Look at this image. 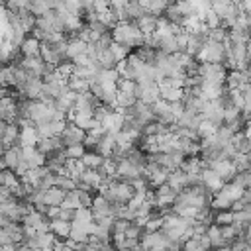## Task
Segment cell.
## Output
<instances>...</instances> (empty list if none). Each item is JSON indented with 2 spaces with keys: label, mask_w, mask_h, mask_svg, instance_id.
Returning a JSON list of instances; mask_svg holds the SVG:
<instances>
[{
  "label": "cell",
  "mask_w": 251,
  "mask_h": 251,
  "mask_svg": "<svg viewBox=\"0 0 251 251\" xmlns=\"http://www.w3.org/2000/svg\"><path fill=\"white\" fill-rule=\"evenodd\" d=\"M84 151H86L84 143H80V145H71V147H65V153H67V157H69V159H80V157L84 155Z\"/></svg>",
  "instance_id": "obj_27"
},
{
  "label": "cell",
  "mask_w": 251,
  "mask_h": 251,
  "mask_svg": "<svg viewBox=\"0 0 251 251\" xmlns=\"http://www.w3.org/2000/svg\"><path fill=\"white\" fill-rule=\"evenodd\" d=\"M53 2H55V0H31L29 12H31L33 16H43V14H47V12L53 10Z\"/></svg>",
  "instance_id": "obj_22"
},
{
  "label": "cell",
  "mask_w": 251,
  "mask_h": 251,
  "mask_svg": "<svg viewBox=\"0 0 251 251\" xmlns=\"http://www.w3.org/2000/svg\"><path fill=\"white\" fill-rule=\"evenodd\" d=\"M39 141L37 127L31 122H24L20 129V145H35Z\"/></svg>",
  "instance_id": "obj_12"
},
{
  "label": "cell",
  "mask_w": 251,
  "mask_h": 251,
  "mask_svg": "<svg viewBox=\"0 0 251 251\" xmlns=\"http://www.w3.org/2000/svg\"><path fill=\"white\" fill-rule=\"evenodd\" d=\"M216 222H218V226H229V224H233V214L231 212H220L216 216Z\"/></svg>",
  "instance_id": "obj_29"
},
{
  "label": "cell",
  "mask_w": 251,
  "mask_h": 251,
  "mask_svg": "<svg viewBox=\"0 0 251 251\" xmlns=\"http://www.w3.org/2000/svg\"><path fill=\"white\" fill-rule=\"evenodd\" d=\"M94 151H96V153H100V155H104V157H110V155H114V153L118 151V143H116V133L104 131V133L100 135V139H98V143H96Z\"/></svg>",
  "instance_id": "obj_7"
},
{
  "label": "cell",
  "mask_w": 251,
  "mask_h": 251,
  "mask_svg": "<svg viewBox=\"0 0 251 251\" xmlns=\"http://www.w3.org/2000/svg\"><path fill=\"white\" fill-rule=\"evenodd\" d=\"M200 76L204 82L224 84V80L227 78V73H226V67L222 63H202L200 65Z\"/></svg>",
  "instance_id": "obj_3"
},
{
  "label": "cell",
  "mask_w": 251,
  "mask_h": 251,
  "mask_svg": "<svg viewBox=\"0 0 251 251\" xmlns=\"http://www.w3.org/2000/svg\"><path fill=\"white\" fill-rule=\"evenodd\" d=\"M151 110H153V114H155V120L157 122H161V124H167V126H173V124H176V116H175V112H173V108H171V102H167V100H157L155 104H151Z\"/></svg>",
  "instance_id": "obj_4"
},
{
  "label": "cell",
  "mask_w": 251,
  "mask_h": 251,
  "mask_svg": "<svg viewBox=\"0 0 251 251\" xmlns=\"http://www.w3.org/2000/svg\"><path fill=\"white\" fill-rule=\"evenodd\" d=\"M131 0H110V6L116 8V10H124Z\"/></svg>",
  "instance_id": "obj_34"
},
{
  "label": "cell",
  "mask_w": 251,
  "mask_h": 251,
  "mask_svg": "<svg viewBox=\"0 0 251 251\" xmlns=\"http://www.w3.org/2000/svg\"><path fill=\"white\" fill-rule=\"evenodd\" d=\"M200 178H202V182H204L210 190H220V188L224 186V180L220 178V175H218L214 169H204V173L200 175Z\"/></svg>",
  "instance_id": "obj_19"
},
{
  "label": "cell",
  "mask_w": 251,
  "mask_h": 251,
  "mask_svg": "<svg viewBox=\"0 0 251 251\" xmlns=\"http://www.w3.org/2000/svg\"><path fill=\"white\" fill-rule=\"evenodd\" d=\"M6 127H8V122H6V120H2V118H0V137H2V135H4V131H6Z\"/></svg>",
  "instance_id": "obj_37"
},
{
  "label": "cell",
  "mask_w": 251,
  "mask_h": 251,
  "mask_svg": "<svg viewBox=\"0 0 251 251\" xmlns=\"http://www.w3.org/2000/svg\"><path fill=\"white\" fill-rule=\"evenodd\" d=\"M63 208H71V210H76V208H80V200H78V190L75 188V190H69L67 194H65V200H63V204H61Z\"/></svg>",
  "instance_id": "obj_26"
},
{
  "label": "cell",
  "mask_w": 251,
  "mask_h": 251,
  "mask_svg": "<svg viewBox=\"0 0 251 251\" xmlns=\"http://www.w3.org/2000/svg\"><path fill=\"white\" fill-rule=\"evenodd\" d=\"M16 196L12 194V190L8 188V186H0V208L4 206V204H8L10 200H14Z\"/></svg>",
  "instance_id": "obj_30"
},
{
  "label": "cell",
  "mask_w": 251,
  "mask_h": 251,
  "mask_svg": "<svg viewBox=\"0 0 251 251\" xmlns=\"http://www.w3.org/2000/svg\"><path fill=\"white\" fill-rule=\"evenodd\" d=\"M71 229H73V222H67V220H51V231L55 233L57 239H69L71 235Z\"/></svg>",
  "instance_id": "obj_17"
},
{
  "label": "cell",
  "mask_w": 251,
  "mask_h": 251,
  "mask_svg": "<svg viewBox=\"0 0 251 251\" xmlns=\"http://www.w3.org/2000/svg\"><path fill=\"white\" fill-rule=\"evenodd\" d=\"M206 235L210 237V243H212V247H220L226 239H224V235H222V227L220 226H210L208 227V231H206Z\"/></svg>",
  "instance_id": "obj_25"
},
{
  "label": "cell",
  "mask_w": 251,
  "mask_h": 251,
  "mask_svg": "<svg viewBox=\"0 0 251 251\" xmlns=\"http://www.w3.org/2000/svg\"><path fill=\"white\" fill-rule=\"evenodd\" d=\"M2 161H4V167H6V169L16 171V167L24 161V147H22V145H12V147H8V149L4 151V155H2Z\"/></svg>",
  "instance_id": "obj_8"
},
{
  "label": "cell",
  "mask_w": 251,
  "mask_h": 251,
  "mask_svg": "<svg viewBox=\"0 0 251 251\" xmlns=\"http://www.w3.org/2000/svg\"><path fill=\"white\" fill-rule=\"evenodd\" d=\"M35 147H37L43 155H49V153L61 151V149H63V141H61L59 135H55V137H39V141L35 143Z\"/></svg>",
  "instance_id": "obj_13"
},
{
  "label": "cell",
  "mask_w": 251,
  "mask_h": 251,
  "mask_svg": "<svg viewBox=\"0 0 251 251\" xmlns=\"http://www.w3.org/2000/svg\"><path fill=\"white\" fill-rule=\"evenodd\" d=\"M80 161L84 163V167H86V169H98V167H102V165H104L106 157H104V155H100V153H96V151H84V155L80 157Z\"/></svg>",
  "instance_id": "obj_20"
},
{
  "label": "cell",
  "mask_w": 251,
  "mask_h": 251,
  "mask_svg": "<svg viewBox=\"0 0 251 251\" xmlns=\"http://www.w3.org/2000/svg\"><path fill=\"white\" fill-rule=\"evenodd\" d=\"M75 212H76V210H71V208H63V206H61L59 218H61V220H67V222H73V220H75Z\"/></svg>",
  "instance_id": "obj_31"
},
{
  "label": "cell",
  "mask_w": 251,
  "mask_h": 251,
  "mask_svg": "<svg viewBox=\"0 0 251 251\" xmlns=\"http://www.w3.org/2000/svg\"><path fill=\"white\" fill-rule=\"evenodd\" d=\"M20 129H22V124L20 122L8 124V127H6L4 135H2V141H4L6 149L12 147V145H20Z\"/></svg>",
  "instance_id": "obj_16"
},
{
  "label": "cell",
  "mask_w": 251,
  "mask_h": 251,
  "mask_svg": "<svg viewBox=\"0 0 251 251\" xmlns=\"http://www.w3.org/2000/svg\"><path fill=\"white\" fill-rule=\"evenodd\" d=\"M161 88V98L167 100V102H176L182 98V88H175V86H165V84H159Z\"/></svg>",
  "instance_id": "obj_23"
},
{
  "label": "cell",
  "mask_w": 251,
  "mask_h": 251,
  "mask_svg": "<svg viewBox=\"0 0 251 251\" xmlns=\"http://www.w3.org/2000/svg\"><path fill=\"white\" fill-rule=\"evenodd\" d=\"M53 186H59V188H63L65 192H69V190H75V188H76V180L71 178V176H67V175L55 173V182H53Z\"/></svg>",
  "instance_id": "obj_24"
},
{
  "label": "cell",
  "mask_w": 251,
  "mask_h": 251,
  "mask_svg": "<svg viewBox=\"0 0 251 251\" xmlns=\"http://www.w3.org/2000/svg\"><path fill=\"white\" fill-rule=\"evenodd\" d=\"M16 251H35V249L29 247V245H25V243H18L16 245Z\"/></svg>",
  "instance_id": "obj_36"
},
{
  "label": "cell",
  "mask_w": 251,
  "mask_h": 251,
  "mask_svg": "<svg viewBox=\"0 0 251 251\" xmlns=\"http://www.w3.org/2000/svg\"><path fill=\"white\" fill-rule=\"evenodd\" d=\"M41 88H43V76H39V75H29L22 92H24L27 98H31V100H37L39 94H41Z\"/></svg>",
  "instance_id": "obj_10"
},
{
  "label": "cell",
  "mask_w": 251,
  "mask_h": 251,
  "mask_svg": "<svg viewBox=\"0 0 251 251\" xmlns=\"http://www.w3.org/2000/svg\"><path fill=\"white\" fill-rule=\"evenodd\" d=\"M135 102H137V96H135L133 92L118 90V94H116V108H118V112H122V110H126V108L133 106Z\"/></svg>",
  "instance_id": "obj_21"
},
{
  "label": "cell",
  "mask_w": 251,
  "mask_h": 251,
  "mask_svg": "<svg viewBox=\"0 0 251 251\" xmlns=\"http://www.w3.org/2000/svg\"><path fill=\"white\" fill-rule=\"evenodd\" d=\"M63 141V147H71V145H80L86 139V129L78 127L76 124H67V127L63 129V133L59 135Z\"/></svg>",
  "instance_id": "obj_5"
},
{
  "label": "cell",
  "mask_w": 251,
  "mask_h": 251,
  "mask_svg": "<svg viewBox=\"0 0 251 251\" xmlns=\"http://www.w3.org/2000/svg\"><path fill=\"white\" fill-rule=\"evenodd\" d=\"M137 27H139V31L145 35V37H149V35H153L155 31H157V25H159V16H155V14H143L139 20H135L133 22Z\"/></svg>",
  "instance_id": "obj_9"
},
{
  "label": "cell",
  "mask_w": 251,
  "mask_h": 251,
  "mask_svg": "<svg viewBox=\"0 0 251 251\" xmlns=\"http://www.w3.org/2000/svg\"><path fill=\"white\" fill-rule=\"evenodd\" d=\"M8 8L14 10V12H20V10H29V4L31 0H6Z\"/></svg>",
  "instance_id": "obj_28"
},
{
  "label": "cell",
  "mask_w": 251,
  "mask_h": 251,
  "mask_svg": "<svg viewBox=\"0 0 251 251\" xmlns=\"http://www.w3.org/2000/svg\"><path fill=\"white\" fill-rule=\"evenodd\" d=\"M65 190L59 188V186H49L45 192H43V202L49 204V206H61L63 200H65Z\"/></svg>",
  "instance_id": "obj_18"
},
{
  "label": "cell",
  "mask_w": 251,
  "mask_h": 251,
  "mask_svg": "<svg viewBox=\"0 0 251 251\" xmlns=\"http://www.w3.org/2000/svg\"><path fill=\"white\" fill-rule=\"evenodd\" d=\"M196 59L202 63H222L226 59V41H216L208 37Z\"/></svg>",
  "instance_id": "obj_2"
},
{
  "label": "cell",
  "mask_w": 251,
  "mask_h": 251,
  "mask_svg": "<svg viewBox=\"0 0 251 251\" xmlns=\"http://www.w3.org/2000/svg\"><path fill=\"white\" fill-rule=\"evenodd\" d=\"M112 39L126 47H141L145 35L139 31V27L133 22H120L118 25L112 27Z\"/></svg>",
  "instance_id": "obj_1"
},
{
  "label": "cell",
  "mask_w": 251,
  "mask_h": 251,
  "mask_svg": "<svg viewBox=\"0 0 251 251\" xmlns=\"http://www.w3.org/2000/svg\"><path fill=\"white\" fill-rule=\"evenodd\" d=\"M239 10L247 16H251V0H239Z\"/></svg>",
  "instance_id": "obj_35"
},
{
  "label": "cell",
  "mask_w": 251,
  "mask_h": 251,
  "mask_svg": "<svg viewBox=\"0 0 251 251\" xmlns=\"http://www.w3.org/2000/svg\"><path fill=\"white\" fill-rule=\"evenodd\" d=\"M20 51H22V57H39L41 55V41L37 37L29 35L22 41Z\"/></svg>",
  "instance_id": "obj_15"
},
{
  "label": "cell",
  "mask_w": 251,
  "mask_h": 251,
  "mask_svg": "<svg viewBox=\"0 0 251 251\" xmlns=\"http://www.w3.org/2000/svg\"><path fill=\"white\" fill-rule=\"evenodd\" d=\"M0 245H14V241H12V237L6 233V229H0Z\"/></svg>",
  "instance_id": "obj_33"
},
{
  "label": "cell",
  "mask_w": 251,
  "mask_h": 251,
  "mask_svg": "<svg viewBox=\"0 0 251 251\" xmlns=\"http://www.w3.org/2000/svg\"><path fill=\"white\" fill-rule=\"evenodd\" d=\"M88 49V43L84 39H80L78 35H73L69 41H67V59H76L80 55H84Z\"/></svg>",
  "instance_id": "obj_11"
},
{
  "label": "cell",
  "mask_w": 251,
  "mask_h": 251,
  "mask_svg": "<svg viewBox=\"0 0 251 251\" xmlns=\"http://www.w3.org/2000/svg\"><path fill=\"white\" fill-rule=\"evenodd\" d=\"M4 151H6V145H4V141H2V137H0V159H2Z\"/></svg>",
  "instance_id": "obj_38"
},
{
  "label": "cell",
  "mask_w": 251,
  "mask_h": 251,
  "mask_svg": "<svg viewBox=\"0 0 251 251\" xmlns=\"http://www.w3.org/2000/svg\"><path fill=\"white\" fill-rule=\"evenodd\" d=\"M76 182H82V184H86L88 186V190H98V186L102 184V176H100V173L96 171V169H84L82 173H80V176H78V180Z\"/></svg>",
  "instance_id": "obj_14"
},
{
  "label": "cell",
  "mask_w": 251,
  "mask_h": 251,
  "mask_svg": "<svg viewBox=\"0 0 251 251\" xmlns=\"http://www.w3.org/2000/svg\"><path fill=\"white\" fill-rule=\"evenodd\" d=\"M59 214H61V206H49V210H47V218L49 220H57Z\"/></svg>",
  "instance_id": "obj_32"
},
{
  "label": "cell",
  "mask_w": 251,
  "mask_h": 251,
  "mask_svg": "<svg viewBox=\"0 0 251 251\" xmlns=\"http://www.w3.org/2000/svg\"><path fill=\"white\" fill-rule=\"evenodd\" d=\"M153 192H155V206H171V204H175V200L178 196V190H175L169 182L157 186V190H153Z\"/></svg>",
  "instance_id": "obj_6"
}]
</instances>
